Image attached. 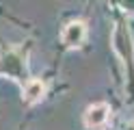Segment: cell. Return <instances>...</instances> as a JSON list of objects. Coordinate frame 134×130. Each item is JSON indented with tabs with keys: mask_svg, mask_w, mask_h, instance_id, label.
I'll list each match as a JSON object with an SVG mask.
<instances>
[{
	"mask_svg": "<svg viewBox=\"0 0 134 130\" xmlns=\"http://www.w3.org/2000/svg\"><path fill=\"white\" fill-rule=\"evenodd\" d=\"M43 93H46V85H43L41 78H28L24 82V102L35 104L43 98Z\"/></svg>",
	"mask_w": 134,
	"mask_h": 130,
	"instance_id": "5",
	"label": "cell"
},
{
	"mask_svg": "<svg viewBox=\"0 0 134 130\" xmlns=\"http://www.w3.org/2000/svg\"><path fill=\"white\" fill-rule=\"evenodd\" d=\"M108 113H110V106H108V104H104V102L91 104V106L85 111V124L89 128H99V126L106 124Z\"/></svg>",
	"mask_w": 134,
	"mask_h": 130,
	"instance_id": "4",
	"label": "cell"
},
{
	"mask_svg": "<svg viewBox=\"0 0 134 130\" xmlns=\"http://www.w3.org/2000/svg\"><path fill=\"white\" fill-rule=\"evenodd\" d=\"M85 37H87V24L80 22V20L69 22L63 28V33H61V41L67 48H78L80 43L85 41Z\"/></svg>",
	"mask_w": 134,
	"mask_h": 130,
	"instance_id": "3",
	"label": "cell"
},
{
	"mask_svg": "<svg viewBox=\"0 0 134 130\" xmlns=\"http://www.w3.org/2000/svg\"><path fill=\"white\" fill-rule=\"evenodd\" d=\"M0 74L11 78V80L18 82H26V61L22 59L20 52H7V54L0 59Z\"/></svg>",
	"mask_w": 134,
	"mask_h": 130,
	"instance_id": "1",
	"label": "cell"
},
{
	"mask_svg": "<svg viewBox=\"0 0 134 130\" xmlns=\"http://www.w3.org/2000/svg\"><path fill=\"white\" fill-rule=\"evenodd\" d=\"M113 48L125 63L134 59V43H132V33L123 22H119L113 30Z\"/></svg>",
	"mask_w": 134,
	"mask_h": 130,
	"instance_id": "2",
	"label": "cell"
}]
</instances>
